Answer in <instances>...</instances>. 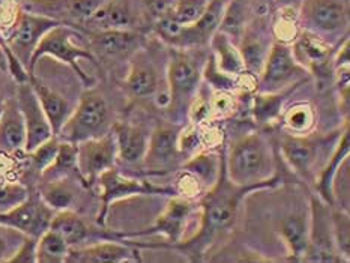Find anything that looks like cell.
<instances>
[{"mask_svg": "<svg viewBox=\"0 0 350 263\" xmlns=\"http://www.w3.org/2000/svg\"><path fill=\"white\" fill-rule=\"evenodd\" d=\"M221 167V160L215 154H200L194 156L191 161L184 165L187 175L193 178L197 186L209 185V188L217 182Z\"/></svg>", "mask_w": 350, "mask_h": 263, "instance_id": "31", "label": "cell"}, {"mask_svg": "<svg viewBox=\"0 0 350 263\" xmlns=\"http://www.w3.org/2000/svg\"><path fill=\"white\" fill-rule=\"evenodd\" d=\"M310 221L304 215L295 214L283 218L281 221V236L291 253V260H304L308 247Z\"/></svg>", "mask_w": 350, "mask_h": 263, "instance_id": "28", "label": "cell"}, {"mask_svg": "<svg viewBox=\"0 0 350 263\" xmlns=\"http://www.w3.org/2000/svg\"><path fill=\"white\" fill-rule=\"evenodd\" d=\"M125 89L135 100L152 98L159 90L158 70L143 49L131 57V68L126 75Z\"/></svg>", "mask_w": 350, "mask_h": 263, "instance_id": "20", "label": "cell"}, {"mask_svg": "<svg viewBox=\"0 0 350 263\" xmlns=\"http://www.w3.org/2000/svg\"><path fill=\"white\" fill-rule=\"evenodd\" d=\"M30 85H32L38 100L41 102V107L47 116L49 122L51 125L53 134H57L60 126L65 124V120L71 115V104L65 96L57 94L56 90H53L47 85H44L41 80H38L33 74H30L29 77Z\"/></svg>", "mask_w": 350, "mask_h": 263, "instance_id": "26", "label": "cell"}, {"mask_svg": "<svg viewBox=\"0 0 350 263\" xmlns=\"http://www.w3.org/2000/svg\"><path fill=\"white\" fill-rule=\"evenodd\" d=\"M211 0H174L167 15L179 25H193L206 11Z\"/></svg>", "mask_w": 350, "mask_h": 263, "instance_id": "38", "label": "cell"}, {"mask_svg": "<svg viewBox=\"0 0 350 263\" xmlns=\"http://www.w3.org/2000/svg\"><path fill=\"white\" fill-rule=\"evenodd\" d=\"M332 220V232L334 240H336L337 251L347 262H350V220L349 215L343 210L332 209L331 210Z\"/></svg>", "mask_w": 350, "mask_h": 263, "instance_id": "39", "label": "cell"}, {"mask_svg": "<svg viewBox=\"0 0 350 263\" xmlns=\"http://www.w3.org/2000/svg\"><path fill=\"white\" fill-rule=\"evenodd\" d=\"M113 134L116 139L118 156L125 164H140L143 163L144 154L148 149L149 135L142 126L131 124H116L113 126Z\"/></svg>", "mask_w": 350, "mask_h": 263, "instance_id": "24", "label": "cell"}, {"mask_svg": "<svg viewBox=\"0 0 350 263\" xmlns=\"http://www.w3.org/2000/svg\"><path fill=\"white\" fill-rule=\"evenodd\" d=\"M203 77L206 79L209 85L212 87H215L217 90H226V92H229V90L238 86L236 77H233V75H229V74H224L223 71L218 70L214 56H211L208 59L206 65H204Z\"/></svg>", "mask_w": 350, "mask_h": 263, "instance_id": "43", "label": "cell"}, {"mask_svg": "<svg viewBox=\"0 0 350 263\" xmlns=\"http://www.w3.org/2000/svg\"><path fill=\"white\" fill-rule=\"evenodd\" d=\"M211 45L214 49V59L217 68L224 74L233 75V77H239L245 72V66H243V60L241 57L239 49L236 47L234 42L230 40L226 33L217 32L211 38Z\"/></svg>", "mask_w": 350, "mask_h": 263, "instance_id": "29", "label": "cell"}, {"mask_svg": "<svg viewBox=\"0 0 350 263\" xmlns=\"http://www.w3.org/2000/svg\"><path fill=\"white\" fill-rule=\"evenodd\" d=\"M23 10L68 26H81L107 0H23Z\"/></svg>", "mask_w": 350, "mask_h": 263, "instance_id": "15", "label": "cell"}, {"mask_svg": "<svg viewBox=\"0 0 350 263\" xmlns=\"http://www.w3.org/2000/svg\"><path fill=\"white\" fill-rule=\"evenodd\" d=\"M331 208L321 197L311 199V218H310V233L308 247L304 255L306 262H321V263H337L346 262L337 251L336 240H334Z\"/></svg>", "mask_w": 350, "mask_h": 263, "instance_id": "10", "label": "cell"}, {"mask_svg": "<svg viewBox=\"0 0 350 263\" xmlns=\"http://www.w3.org/2000/svg\"><path fill=\"white\" fill-rule=\"evenodd\" d=\"M139 21L140 14H137L133 0H107L81 26L94 33L103 30H134Z\"/></svg>", "mask_w": 350, "mask_h": 263, "instance_id": "18", "label": "cell"}, {"mask_svg": "<svg viewBox=\"0 0 350 263\" xmlns=\"http://www.w3.org/2000/svg\"><path fill=\"white\" fill-rule=\"evenodd\" d=\"M57 150H59V139L56 135H53V137H50L47 141L41 143V145L36 149H33L32 152H29L33 169L40 173L47 170L50 165L55 163Z\"/></svg>", "mask_w": 350, "mask_h": 263, "instance_id": "40", "label": "cell"}, {"mask_svg": "<svg viewBox=\"0 0 350 263\" xmlns=\"http://www.w3.org/2000/svg\"><path fill=\"white\" fill-rule=\"evenodd\" d=\"M26 238L27 235L11 225L0 224V262L8 263Z\"/></svg>", "mask_w": 350, "mask_h": 263, "instance_id": "42", "label": "cell"}, {"mask_svg": "<svg viewBox=\"0 0 350 263\" xmlns=\"http://www.w3.org/2000/svg\"><path fill=\"white\" fill-rule=\"evenodd\" d=\"M269 143L260 134H248L236 140L226 158V175L238 186L262 188L275 186L280 176L275 175Z\"/></svg>", "mask_w": 350, "mask_h": 263, "instance_id": "2", "label": "cell"}, {"mask_svg": "<svg viewBox=\"0 0 350 263\" xmlns=\"http://www.w3.org/2000/svg\"><path fill=\"white\" fill-rule=\"evenodd\" d=\"M180 126L176 124H159L149 135L148 149L143 163L149 175H164L176 165L180 156Z\"/></svg>", "mask_w": 350, "mask_h": 263, "instance_id": "13", "label": "cell"}, {"mask_svg": "<svg viewBox=\"0 0 350 263\" xmlns=\"http://www.w3.org/2000/svg\"><path fill=\"white\" fill-rule=\"evenodd\" d=\"M29 197V191L25 185L17 182L0 184V212H10Z\"/></svg>", "mask_w": 350, "mask_h": 263, "instance_id": "41", "label": "cell"}, {"mask_svg": "<svg viewBox=\"0 0 350 263\" xmlns=\"http://www.w3.org/2000/svg\"><path fill=\"white\" fill-rule=\"evenodd\" d=\"M110 110L107 101L96 90L83 94L70 117L60 126L56 137L60 141L77 143L89 139H96L109 133Z\"/></svg>", "mask_w": 350, "mask_h": 263, "instance_id": "4", "label": "cell"}, {"mask_svg": "<svg viewBox=\"0 0 350 263\" xmlns=\"http://www.w3.org/2000/svg\"><path fill=\"white\" fill-rule=\"evenodd\" d=\"M90 45L105 60L133 57L143 47V36L135 30H103L90 35Z\"/></svg>", "mask_w": 350, "mask_h": 263, "instance_id": "19", "label": "cell"}, {"mask_svg": "<svg viewBox=\"0 0 350 263\" xmlns=\"http://www.w3.org/2000/svg\"><path fill=\"white\" fill-rule=\"evenodd\" d=\"M191 203L184 197L173 199L163 215L157 218L155 224L150 229L137 232L133 236H144V235H164L170 240V245L176 244L180 240L185 232V225L191 214ZM169 245V247H170Z\"/></svg>", "mask_w": 350, "mask_h": 263, "instance_id": "21", "label": "cell"}, {"mask_svg": "<svg viewBox=\"0 0 350 263\" xmlns=\"http://www.w3.org/2000/svg\"><path fill=\"white\" fill-rule=\"evenodd\" d=\"M79 36L80 35L75 32L72 27L68 25H62V23L50 29L49 32L41 38L40 44L36 45L32 59H30L29 74H33L35 66L40 62V59H42L44 56H51L60 60V62L70 65L85 85H90L92 80H90L89 75H86L85 71L81 70L79 60L86 59L90 60V62H95L96 59L89 50L74 44V40Z\"/></svg>", "mask_w": 350, "mask_h": 263, "instance_id": "6", "label": "cell"}, {"mask_svg": "<svg viewBox=\"0 0 350 263\" xmlns=\"http://www.w3.org/2000/svg\"><path fill=\"white\" fill-rule=\"evenodd\" d=\"M26 146V125L17 100H6L0 107V152L17 154Z\"/></svg>", "mask_w": 350, "mask_h": 263, "instance_id": "22", "label": "cell"}, {"mask_svg": "<svg viewBox=\"0 0 350 263\" xmlns=\"http://www.w3.org/2000/svg\"><path fill=\"white\" fill-rule=\"evenodd\" d=\"M116 158L118 146L113 133L77 143V171L86 185H92L103 171L115 167Z\"/></svg>", "mask_w": 350, "mask_h": 263, "instance_id": "11", "label": "cell"}, {"mask_svg": "<svg viewBox=\"0 0 350 263\" xmlns=\"http://www.w3.org/2000/svg\"><path fill=\"white\" fill-rule=\"evenodd\" d=\"M71 170L77 171V145L70 141H59L56 160L47 170L42 171V175L50 180L64 176Z\"/></svg>", "mask_w": 350, "mask_h": 263, "instance_id": "36", "label": "cell"}, {"mask_svg": "<svg viewBox=\"0 0 350 263\" xmlns=\"http://www.w3.org/2000/svg\"><path fill=\"white\" fill-rule=\"evenodd\" d=\"M71 247L55 230H45L36 243L38 263H62L66 262Z\"/></svg>", "mask_w": 350, "mask_h": 263, "instance_id": "32", "label": "cell"}, {"mask_svg": "<svg viewBox=\"0 0 350 263\" xmlns=\"http://www.w3.org/2000/svg\"><path fill=\"white\" fill-rule=\"evenodd\" d=\"M0 71L10 74V60H8L6 51L2 47H0Z\"/></svg>", "mask_w": 350, "mask_h": 263, "instance_id": "45", "label": "cell"}, {"mask_svg": "<svg viewBox=\"0 0 350 263\" xmlns=\"http://www.w3.org/2000/svg\"><path fill=\"white\" fill-rule=\"evenodd\" d=\"M247 0H229V2H226L224 15L218 29L219 32L226 33L233 42L239 41L247 27Z\"/></svg>", "mask_w": 350, "mask_h": 263, "instance_id": "34", "label": "cell"}, {"mask_svg": "<svg viewBox=\"0 0 350 263\" xmlns=\"http://www.w3.org/2000/svg\"><path fill=\"white\" fill-rule=\"evenodd\" d=\"M98 184L101 186V202H103V209L98 217V221L104 224L105 215L109 212V208L113 202L120 200V199H128L131 195H140V194H176L173 188H165V186H155L146 180L134 179L124 176L122 173L115 169L110 167L105 171H103L100 176H98Z\"/></svg>", "mask_w": 350, "mask_h": 263, "instance_id": "12", "label": "cell"}, {"mask_svg": "<svg viewBox=\"0 0 350 263\" xmlns=\"http://www.w3.org/2000/svg\"><path fill=\"white\" fill-rule=\"evenodd\" d=\"M332 50V45L328 41L308 30L296 36L292 49L296 62L319 77H325L332 72L334 55H336Z\"/></svg>", "mask_w": 350, "mask_h": 263, "instance_id": "17", "label": "cell"}, {"mask_svg": "<svg viewBox=\"0 0 350 263\" xmlns=\"http://www.w3.org/2000/svg\"><path fill=\"white\" fill-rule=\"evenodd\" d=\"M53 218V209L45 205L41 197H29L11 209L10 212H0V224L11 225L25 233L27 236L40 238L45 230H49Z\"/></svg>", "mask_w": 350, "mask_h": 263, "instance_id": "16", "label": "cell"}, {"mask_svg": "<svg viewBox=\"0 0 350 263\" xmlns=\"http://www.w3.org/2000/svg\"><path fill=\"white\" fill-rule=\"evenodd\" d=\"M273 2H275V5H277L278 8H281V10H284V8H291V6H293L295 3L301 2V0H273Z\"/></svg>", "mask_w": 350, "mask_h": 263, "instance_id": "46", "label": "cell"}, {"mask_svg": "<svg viewBox=\"0 0 350 263\" xmlns=\"http://www.w3.org/2000/svg\"><path fill=\"white\" fill-rule=\"evenodd\" d=\"M347 156H349V124L346 125L345 133L338 137L337 146L334 148L328 163L323 165L321 173H319V176L314 180L319 197H321L325 203H328L329 206H334V191H332L334 179L337 176L340 164L343 163Z\"/></svg>", "mask_w": 350, "mask_h": 263, "instance_id": "27", "label": "cell"}, {"mask_svg": "<svg viewBox=\"0 0 350 263\" xmlns=\"http://www.w3.org/2000/svg\"><path fill=\"white\" fill-rule=\"evenodd\" d=\"M17 104L21 110L23 119L26 125V146L25 152L29 154L36 149L41 143L47 141L53 137V130L47 116L41 107V102L38 100L35 90L30 85V81L18 83L17 86Z\"/></svg>", "mask_w": 350, "mask_h": 263, "instance_id": "14", "label": "cell"}, {"mask_svg": "<svg viewBox=\"0 0 350 263\" xmlns=\"http://www.w3.org/2000/svg\"><path fill=\"white\" fill-rule=\"evenodd\" d=\"M5 101L6 100H3V87H2V83H0V107H2Z\"/></svg>", "mask_w": 350, "mask_h": 263, "instance_id": "47", "label": "cell"}, {"mask_svg": "<svg viewBox=\"0 0 350 263\" xmlns=\"http://www.w3.org/2000/svg\"><path fill=\"white\" fill-rule=\"evenodd\" d=\"M135 248L119 243H100L85 248H71L66 262L74 263H118L135 258Z\"/></svg>", "mask_w": 350, "mask_h": 263, "instance_id": "23", "label": "cell"}, {"mask_svg": "<svg viewBox=\"0 0 350 263\" xmlns=\"http://www.w3.org/2000/svg\"><path fill=\"white\" fill-rule=\"evenodd\" d=\"M75 197L74 188L65 179H50L41 188V199L53 210L70 209Z\"/></svg>", "mask_w": 350, "mask_h": 263, "instance_id": "35", "label": "cell"}, {"mask_svg": "<svg viewBox=\"0 0 350 263\" xmlns=\"http://www.w3.org/2000/svg\"><path fill=\"white\" fill-rule=\"evenodd\" d=\"M36 243L38 238L27 236L8 263H36Z\"/></svg>", "mask_w": 350, "mask_h": 263, "instance_id": "44", "label": "cell"}, {"mask_svg": "<svg viewBox=\"0 0 350 263\" xmlns=\"http://www.w3.org/2000/svg\"><path fill=\"white\" fill-rule=\"evenodd\" d=\"M314 109L307 102H298L284 113V125L292 134H308L314 126Z\"/></svg>", "mask_w": 350, "mask_h": 263, "instance_id": "37", "label": "cell"}, {"mask_svg": "<svg viewBox=\"0 0 350 263\" xmlns=\"http://www.w3.org/2000/svg\"><path fill=\"white\" fill-rule=\"evenodd\" d=\"M340 135L319 134H284L280 140V150L296 175L307 180H316L321 173V158L326 155V148Z\"/></svg>", "mask_w": 350, "mask_h": 263, "instance_id": "5", "label": "cell"}, {"mask_svg": "<svg viewBox=\"0 0 350 263\" xmlns=\"http://www.w3.org/2000/svg\"><path fill=\"white\" fill-rule=\"evenodd\" d=\"M204 62L200 55L185 51L184 49L172 50L167 65V89H169V109L174 116L189 110L199 95L203 79Z\"/></svg>", "mask_w": 350, "mask_h": 263, "instance_id": "3", "label": "cell"}, {"mask_svg": "<svg viewBox=\"0 0 350 263\" xmlns=\"http://www.w3.org/2000/svg\"><path fill=\"white\" fill-rule=\"evenodd\" d=\"M256 186H238L226 175V154L221 155V167L217 182L203 195L202 221L199 232L188 240L170 245V248L179 250L189 260H202L212 247L219 243L230 232L238 217L241 200Z\"/></svg>", "mask_w": 350, "mask_h": 263, "instance_id": "1", "label": "cell"}, {"mask_svg": "<svg viewBox=\"0 0 350 263\" xmlns=\"http://www.w3.org/2000/svg\"><path fill=\"white\" fill-rule=\"evenodd\" d=\"M308 71L302 68L293 56L292 49L287 42L275 41L269 49L268 57L257 83L258 92L272 94L287 87L299 85L307 77Z\"/></svg>", "mask_w": 350, "mask_h": 263, "instance_id": "7", "label": "cell"}, {"mask_svg": "<svg viewBox=\"0 0 350 263\" xmlns=\"http://www.w3.org/2000/svg\"><path fill=\"white\" fill-rule=\"evenodd\" d=\"M296 86L280 90V92H272V94L258 92L253 100V113H254V117L257 122L258 124L272 122V120L280 115L281 107H283L286 98L293 92V89Z\"/></svg>", "mask_w": 350, "mask_h": 263, "instance_id": "33", "label": "cell"}, {"mask_svg": "<svg viewBox=\"0 0 350 263\" xmlns=\"http://www.w3.org/2000/svg\"><path fill=\"white\" fill-rule=\"evenodd\" d=\"M262 26H247L239 40V53L245 71L250 74H260L269 53V42L266 40Z\"/></svg>", "mask_w": 350, "mask_h": 263, "instance_id": "25", "label": "cell"}, {"mask_svg": "<svg viewBox=\"0 0 350 263\" xmlns=\"http://www.w3.org/2000/svg\"><path fill=\"white\" fill-rule=\"evenodd\" d=\"M60 25L59 21L45 17V15L33 14L29 11H18L15 17L11 32L5 35L6 45L15 59L29 71L30 59H32L36 45L40 44L41 38L50 29Z\"/></svg>", "mask_w": 350, "mask_h": 263, "instance_id": "9", "label": "cell"}, {"mask_svg": "<svg viewBox=\"0 0 350 263\" xmlns=\"http://www.w3.org/2000/svg\"><path fill=\"white\" fill-rule=\"evenodd\" d=\"M49 229L59 233L71 248L77 247L89 236V229L85 221L70 209L59 210L56 215H53Z\"/></svg>", "mask_w": 350, "mask_h": 263, "instance_id": "30", "label": "cell"}, {"mask_svg": "<svg viewBox=\"0 0 350 263\" xmlns=\"http://www.w3.org/2000/svg\"><path fill=\"white\" fill-rule=\"evenodd\" d=\"M299 18L304 27L326 41L347 33L349 0H301Z\"/></svg>", "mask_w": 350, "mask_h": 263, "instance_id": "8", "label": "cell"}]
</instances>
